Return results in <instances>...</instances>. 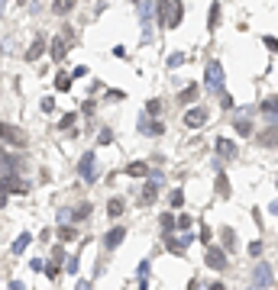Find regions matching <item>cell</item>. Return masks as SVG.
<instances>
[{
  "instance_id": "cell-1",
  "label": "cell",
  "mask_w": 278,
  "mask_h": 290,
  "mask_svg": "<svg viewBox=\"0 0 278 290\" xmlns=\"http://www.w3.org/2000/svg\"><path fill=\"white\" fill-rule=\"evenodd\" d=\"M204 87H207V94H214V97L227 94V91H223V65L217 58H210L207 68H204Z\"/></svg>"
},
{
  "instance_id": "cell-2",
  "label": "cell",
  "mask_w": 278,
  "mask_h": 290,
  "mask_svg": "<svg viewBox=\"0 0 278 290\" xmlns=\"http://www.w3.org/2000/svg\"><path fill=\"white\" fill-rule=\"evenodd\" d=\"M0 142L13 145V148H26V145H29V136L19 126H13V123H0Z\"/></svg>"
},
{
  "instance_id": "cell-3",
  "label": "cell",
  "mask_w": 278,
  "mask_h": 290,
  "mask_svg": "<svg viewBox=\"0 0 278 290\" xmlns=\"http://www.w3.org/2000/svg\"><path fill=\"white\" fill-rule=\"evenodd\" d=\"M249 290H272V268H269V261H259V265L253 268Z\"/></svg>"
},
{
  "instance_id": "cell-4",
  "label": "cell",
  "mask_w": 278,
  "mask_h": 290,
  "mask_svg": "<svg viewBox=\"0 0 278 290\" xmlns=\"http://www.w3.org/2000/svg\"><path fill=\"white\" fill-rule=\"evenodd\" d=\"M78 174H81V181H84V184H94V181H97V155H94V151H84V155H81Z\"/></svg>"
},
{
  "instance_id": "cell-5",
  "label": "cell",
  "mask_w": 278,
  "mask_h": 290,
  "mask_svg": "<svg viewBox=\"0 0 278 290\" xmlns=\"http://www.w3.org/2000/svg\"><path fill=\"white\" fill-rule=\"evenodd\" d=\"M162 184H165V177H162V171H152V174L146 177V184H142V203H155V197H159Z\"/></svg>"
},
{
  "instance_id": "cell-6",
  "label": "cell",
  "mask_w": 278,
  "mask_h": 290,
  "mask_svg": "<svg viewBox=\"0 0 278 290\" xmlns=\"http://www.w3.org/2000/svg\"><path fill=\"white\" fill-rule=\"evenodd\" d=\"M0 171H3V177H19V171H23V155L0 151Z\"/></svg>"
},
{
  "instance_id": "cell-7",
  "label": "cell",
  "mask_w": 278,
  "mask_h": 290,
  "mask_svg": "<svg viewBox=\"0 0 278 290\" xmlns=\"http://www.w3.org/2000/svg\"><path fill=\"white\" fill-rule=\"evenodd\" d=\"M204 265L210 268V271H227V265H230V261H227V252H223L220 245H210L207 255H204Z\"/></svg>"
},
{
  "instance_id": "cell-8",
  "label": "cell",
  "mask_w": 278,
  "mask_h": 290,
  "mask_svg": "<svg viewBox=\"0 0 278 290\" xmlns=\"http://www.w3.org/2000/svg\"><path fill=\"white\" fill-rule=\"evenodd\" d=\"M162 242H165V248L172 255H188V245L194 242L191 232H185V236H162Z\"/></svg>"
},
{
  "instance_id": "cell-9",
  "label": "cell",
  "mask_w": 278,
  "mask_h": 290,
  "mask_svg": "<svg viewBox=\"0 0 278 290\" xmlns=\"http://www.w3.org/2000/svg\"><path fill=\"white\" fill-rule=\"evenodd\" d=\"M204 123H207V110H204V107L185 110V126H188V129H201Z\"/></svg>"
},
{
  "instance_id": "cell-10",
  "label": "cell",
  "mask_w": 278,
  "mask_h": 290,
  "mask_svg": "<svg viewBox=\"0 0 278 290\" xmlns=\"http://www.w3.org/2000/svg\"><path fill=\"white\" fill-rule=\"evenodd\" d=\"M139 133H142V136H162V133H165V126H162V120L139 116Z\"/></svg>"
},
{
  "instance_id": "cell-11",
  "label": "cell",
  "mask_w": 278,
  "mask_h": 290,
  "mask_svg": "<svg viewBox=\"0 0 278 290\" xmlns=\"http://www.w3.org/2000/svg\"><path fill=\"white\" fill-rule=\"evenodd\" d=\"M123 239H126V229H123V226H113V229H107V236H104V248H107V252H113Z\"/></svg>"
},
{
  "instance_id": "cell-12",
  "label": "cell",
  "mask_w": 278,
  "mask_h": 290,
  "mask_svg": "<svg viewBox=\"0 0 278 290\" xmlns=\"http://www.w3.org/2000/svg\"><path fill=\"white\" fill-rule=\"evenodd\" d=\"M214 148H217V155H220L223 161H230V158H236V142H233V139H223V136H220V139L214 142Z\"/></svg>"
},
{
  "instance_id": "cell-13",
  "label": "cell",
  "mask_w": 278,
  "mask_h": 290,
  "mask_svg": "<svg viewBox=\"0 0 278 290\" xmlns=\"http://www.w3.org/2000/svg\"><path fill=\"white\" fill-rule=\"evenodd\" d=\"M256 142H259L262 148H275V145H278V126H269V129H262V133L256 136Z\"/></svg>"
},
{
  "instance_id": "cell-14",
  "label": "cell",
  "mask_w": 278,
  "mask_h": 290,
  "mask_svg": "<svg viewBox=\"0 0 278 290\" xmlns=\"http://www.w3.org/2000/svg\"><path fill=\"white\" fill-rule=\"evenodd\" d=\"M0 184L6 187V193H29V184H26L23 177H3Z\"/></svg>"
},
{
  "instance_id": "cell-15",
  "label": "cell",
  "mask_w": 278,
  "mask_h": 290,
  "mask_svg": "<svg viewBox=\"0 0 278 290\" xmlns=\"http://www.w3.org/2000/svg\"><path fill=\"white\" fill-rule=\"evenodd\" d=\"M65 48H68V39H62V36H55L49 42V55H52V61H62L65 58Z\"/></svg>"
},
{
  "instance_id": "cell-16",
  "label": "cell",
  "mask_w": 278,
  "mask_h": 290,
  "mask_svg": "<svg viewBox=\"0 0 278 290\" xmlns=\"http://www.w3.org/2000/svg\"><path fill=\"white\" fill-rule=\"evenodd\" d=\"M181 16H185V3H178V0H175V3H172V13H168V23H165V29H178Z\"/></svg>"
},
{
  "instance_id": "cell-17",
  "label": "cell",
  "mask_w": 278,
  "mask_h": 290,
  "mask_svg": "<svg viewBox=\"0 0 278 290\" xmlns=\"http://www.w3.org/2000/svg\"><path fill=\"white\" fill-rule=\"evenodd\" d=\"M172 3H175V0L155 3V23H159V29H165V23H168V13H172Z\"/></svg>"
},
{
  "instance_id": "cell-18",
  "label": "cell",
  "mask_w": 278,
  "mask_h": 290,
  "mask_svg": "<svg viewBox=\"0 0 278 290\" xmlns=\"http://www.w3.org/2000/svg\"><path fill=\"white\" fill-rule=\"evenodd\" d=\"M253 110H243V116L236 120V136H253V120H249Z\"/></svg>"
},
{
  "instance_id": "cell-19",
  "label": "cell",
  "mask_w": 278,
  "mask_h": 290,
  "mask_svg": "<svg viewBox=\"0 0 278 290\" xmlns=\"http://www.w3.org/2000/svg\"><path fill=\"white\" fill-rule=\"evenodd\" d=\"M42 52H45V39L39 36V39H32V45H29V48H26V61H36Z\"/></svg>"
},
{
  "instance_id": "cell-20",
  "label": "cell",
  "mask_w": 278,
  "mask_h": 290,
  "mask_svg": "<svg viewBox=\"0 0 278 290\" xmlns=\"http://www.w3.org/2000/svg\"><path fill=\"white\" fill-rule=\"evenodd\" d=\"M126 174H130V177H149L152 171H149L146 161H133V164H126Z\"/></svg>"
},
{
  "instance_id": "cell-21",
  "label": "cell",
  "mask_w": 278,
  "mask_h": 290,
  "mask_svg": "<svg viewBox=\"0 0 278 290\" xmlns=\"http://www.w3.org/2000/svg\"><path fill=\"white\" fill-rule=\"evenodd\" d=\"M220 242H223V252H233V248H236V232L230 229V226H223V229H220Z\"/></svg>"
},
{
  "instance_id": "cell-22",
  "label": "cell",
  "mask_w": 278,
  "mask_h": 290,
  "mask_svg": "<svg viewBox=\"0 0 278 290\" xmlns=\"http://www.w3.org/2000/svg\"><path fill=\"white\" fill-rule=\"evenodd\" d=\"M259 110L266 116H272V120H278V97H266V100L259 103Z\"/></svg>"
},
{
  "instance_id": "cell-23",
  "label": "cell",
  "mask_w": 278,
  "mask_h": 290,
  "mask_svg": "<svg viewBox=\"0 0 278 290\" xmlns=\"http://www.w3.org/2000/svg\"><path fill=\"white\" fill-rule=\"evenodd\" d=\"M123 210H126V200H123V197H113L110 203H107V213H110L113 219H117V216H123Z\"/></svg>"
},
{
  "instance_id": "cell-24",
  "label": "cell",
  "mask_w": 278,
  "mask_h": 290,
  "mask_svg": "<svg viewBox=\"0 0 278 290\" xmlns=\"http://www.w3.org/2000/svg\"><path fill=\"white\" fill-rule=\"evenodd\" d=\"M159 223H162V229H165V236H172V232L178 229V219H175L172 213H162V216H159Z\"/></svg>"
},
{
  "instance_id": "cell-25",
  "label": "cell",
  "mask_w": 278,
  "mask_h": 290,
  "mask_svg": "<svg viewBox=\"0 0 278 290\" xmlns=\"http://www.w3.org/2000/svg\"><path fill=\"white\" fill-rule=\"evenodd\" d=\"M220 10H223L220 3H210V13H207V29H210V32H214L217 23H220Z\"/></svg>"
},
{
  "instance_id": "cell-26",
  "label": "cell",
  "mask_w": 278,
  "mask_h": 290,
  "mask_svg": "<svg viewBox=\"0 0 278 290\" xmlns=\"http://www.w3.org/2000/svg\"><path fill=\"white\" fill-rule=\"evenodd\" d=\"M74 10V0H58V3H52V13H58V16H68Z\"/></svg>"
},
{
  "instance_id": "cell-27",
  "label": "cell",
  "mask_w": 278,
  "mask_h": 290,
  "mask_svg": "<svg viewBox=\"0 0 278 290\" xmlns=\"http://www.w3.org/2000/svg\"><path fill=\"white\" fill-rule=\"evenodd\" d=\"M159 113H162V100H159V97H149V100H146V116L155 120Z\"/></svg>"
},
{
  "instance_id": "cell-28",
  "label": "cell",
  "mask_w": 278,
  "mask_h": 290,
  "mask_svg": "<svg viewBox=\"0 0 278 290\" xmlns=\"http://www.w3.org/2000/svg\"><path fill=\"white\" fill-rule=\"evenodd\" d=\"M29 239H32L29 232H23V236H19V239L10 245V252H13V255H23V252H26V245H29Z\"/></svg>"
},
{
  "instance_id": "cell-29",
  "label": "cell",
  "mask_w": 278,
  "mask_h": 290,
  "mask_svg": "<svg viewBox=\"0 0 278 290\" xmlns=\"http://www.w3.org/2000/svg\"><path fill=\"white\" fill-rule=\"evenodd\" d=\"M58 239H62V242H74V239H78V229H74L71 223L68 226H58Z\"/></svg>"
},
{
  "instance_id": "cell-30",
  "label": "cell",
  "mask_w": 278,
  "mask_h": 290,
  "mask_svg": "<svg viewBox=\"0 0 278 290\" xmlns=\"http://www.w3.org/2000/svg\"><path fill=\"white\" fill-rule=\"evenodd\" d=\"M91 210H94V206H91V203H81V206H78V210H74V213H71V223H81V219H87V216H91Z\"/></svg>"
},
{
  "instance_id": "cell-31",
  "label": "cell",
  "mask_w": 278,
  "mask_h": 290,
  "mask_svg": "<svg viewBox=\"0 0 278 290\" xmlns=\"http://www.w3.org/2000/svg\"><path fill=\"white\" fill-rule=\"evenodd\" d=\"M217 193H220V197H230V177L223 174V171L217 174Z\"/></svg>"
},
{
  "instance_id": "cell-32",
  "label": "cell",
  "mask_w": 278,
  "mask_h": 290,
  "mask_svg": "<svg viewBox=\"0 0 278 290\" xmlns=\"http://www.w3.org/2000/svg\"><path fill=\"white\" fill-rule=\"evenodd\" d=\"M194 97H198V84H188L185 91L178 94V100H181V103H194Z\"/></svg>"
},
{
  "instance_id": "cell-33",
  "label": "cell",
  "mask_w": 278,
  "mask_h": 290,
  "mask_svg": "<svg viewBox=\"0 0 278 290\" xmlns=\"http://www.w3.org/2000/svg\"><path fill=\"white\" fill-rule=\"evenodd\" d=\"M139 290H149V261L139 265Z\"/></svg>"
},
{
  "instance_id": "cell-34",
  "label": "cell",
  "mask_w": 278,
  "mask_h": 290,
  "mask_svg": "<svg viewBox=\"0 0 278 290\" xmlns=\"http://www.w3.org/2000/svg\"><path fill=\"white\" fill-rule=\"evenodd\" d=\"M74 123H78V113H65L62 120H58V129H62V133H65V129H71Z\"/></svg>"
},
{
  "instance_id": "cell-35",
  "label": "cell",
  "mask_w": 278,
  "mask_h": 290,
  "mask_svg": "<svg viewBox=\"0 0 278 290\" xmlns=\"http://www.w3.org/2000/svg\"><path fill=\"white\" fill-rule=\"evenodd\" d=\"M58 274H62V265L49 261V265H45V278H49V281H58Z\"/></svg>"
},
{
  "instance_id": "cell-36",
  "label": "cell",
  "mask_w": 278,
  "mask_h": 290,
  "mask_svg": "<svg viewBox=\"0 0 278 290\" xmlns=\"http://www.w3.org/2000/svg\"><path fill=\"white\" fill-rule=\"evenodd\" d=\"M168 203H172L175 210H178V206L185 203V190H172V193H168Z\"/></svg>"
},
{
  "instance_id": "cell-37",
  "label": "cell",
  "mask_w": 278,
  "mask_h": 290,
  "mask_svg": "<svg viewBox=\"0 0 278 290\" xmlns=\"http://www.w3.org/2000/svg\"><path fill=\"white\" fill-rule=\"evenodd\" d=\"M55 87H58V91H71V74H58Z\"/></svg>"
},
{
  "instance_id": "cell-38",
  "label": "cell",
  "mask_w": 278,
  "mask_h": 290,
  "mask_svg": "<svg viewBox=\"0 0 278 290\" xmlns=\"http://www.w3.org/2000/svg\"><path fill=\"white\" fill-rule=\"evenodd\" d=\"M113 142V129H100V136H97V145H110Z\"/></svg>"
},
{
  "instance_id": "cell-39",
  "label": "cell",
  "mask_w": 278,
  "mask_h": 290,
  "mask_svg": "<svg viewBox=\"0 0 278 290\" xmlns=\"http://www.w3.org/2000/svg\"><path fill=\"white\" fill-rule=\"evenodd\" d=\"M181 61H185V52H172V55H168V68H178Z\"/></svg>"
},
{
  "instance_id": "cell-40",
  "label": "cell",
  "mask_w": 278,
  "mask_h": 290,
  "mask_svg": "<svg viewBox=\"0 0 278 290\" xmlns=\"http://www.w3.org/2000/svg\"><path fill=\"white\" fill-rule=\"evenodd\" d=\"M191 223H194V219L188 216V213H181V216H178V229H181V232H188V229H191Z\"/></svg>"
},
{
  "instance_id": "cell-41",
  "label": "cell",
  "mask_w": 278,
  "mask_h": 290,
  "mask_svg": "<svg viewBox=\"0 0 278 290\" xmlns=\"http://www.w3.org/2000/svg\"><path fill=\"white\" fill-rule=\"evenodd\" d=\"M39 107H42V113H55V100H52V97H42Z\"/></svg>"
},
{
  "instance_id": "cell-42",
  "label": "cell",
  "mask_w": 278,
  "mask_h": 290,
  "mask_svg": "<svg viewBox=\"0 0 278 290\" xmlns=\"http://www.w3.org/2000/svg\"><path fill=\"white\" fill-rule=\"evenodd\" d=\"M201 242H204V245L210 248V239H214V232H210V226H201V236H198Z\"/></svg>"
},
{
  "instance_id": "cell-43",
  "label": "cell",
  "mask_w": 278,
  "mask_h": 290,
  "mask_svg": "<svg viewBox=\"0 0 278 290\" xmlns=\"http://www.w3.org/2000/svg\"><path fill=\"white\" fill-rule=\"evenodd\" d=\"M249 255H253V258H259V255H262V239L249 242Z\"/></svg>"
},
{
  "instance_id": "cell-44",
  "label": "cell",
  "mask_w": 278,
  "mask_h": 290,
  "mask_svg": "<svg viewBox=\"0 0 278 290\" xmlns=\"http://www.w3.org/2000/svg\"><path fill=\"white\" fill-rule=\"evenodd\" d=\"M52 261H55V265H62V261H65V248H62V245L52 248Z\"/></svg>"
},
{
  "instance_id": "cell-45",
  "label": "cell",
  "mask_w": 278,
  "mask_h": 290,
  "mask_svg": "<svg viewBox=\"0 0 278 290\" xmlns=\"http://www.w3.org/2000/svg\"><path fill=\"white\" fill-rule=\"evenodd\" d=\"M220 107H223V110H233V97L223 94V97H220Z\"/></svg>"
},
{
  "instance_id": "cell-46",
  "label": "cell",
  "mask_w": 278,
  "mask_h": 290,
  "mask_svg": "<svg viewBox=\"0 0 278 290\" xmlns=\"http://www.w3.org/2000/svg\"><path fill=\"white\" fill-rule=\"evenodd\" d=\"M78 261H81V258H65V268L74 274V271H78Z\"/></svg>"
},
{
  "instance_id": "cell-47",
  "label": "cell",
  "mask_w": 278,
  "mask_h": 290,
  "mask_svg": "<svg viewBox=\"0 0 278 290\" xmlns=\"http://www.w3.org/2000/svg\"><path fill=\"white\" fill-rule=\"evenodd\" d=\"M6 200H10V193H6V187H3V184H0V210H3V206H6Z\"/></svg>"
},
{
  "instance_id": "cell-48",
  "label": "cell",
  "mask_w": 278,
  "mask_h": 290,
  "mask_svg": "<svg viewBox=\"0 0 278 290\" xmlns=\"http://www.w3.org/2000/svg\"><path fill=\"white\" fill-rule=\"evenodd\" d=\"M6 290H26V284H23V281H10V284H6Z\"/></svg>"
},
{
  "instance_id": "cell-49",
  "label": "cell",
  "mask_w": 278,
  "mask_h": 290,
  "mask_svg": "<svg viewBox=\"0 0 278 290\" xmlns=\"http://www.w3.org/2000/svg\"><path fill=\"white\" fill-rule=\"evenodd\" d=\"M84 74H87V68H84V65H78V68L71 71V78H84Z\"/></svg>"
},
{
  "instance_id": "cell-50",
  "label": "cell",
  "mask_w": 278,
  "mask_h": 290,
  "mask_svg": "<svg viewBox=\"0 0 278 290\" xmlns=\"http://www.w3.org/2000/svg\"><path fill=\"white\" fill-rule=\"evenodd\" d=\"M29 268H32V271H45V261L36 258V261H29Z\"/></svg>"
},
{
  "instance_id": "cell-51",
  "label": "cell",
  "mask_w": 278,
  "mask_h": 290,
  "mask_svg": "<svg viewBox=\"0 0 278 290\" xmlns=\"http://www.w3.org/2000/svg\"><path fill=\"white\" fill-rule=\"evenodd\" d=\"M266 45L272 48V52H278V39H272V36H266Z\"/></svg>"
},
{
  "instance_id": "cell-52",
  "label": "cell",
  "mask_w": 278,
  "mask_h": 290,
  "mask_svg": "<svg viewBox=\"0 0 278 290\" xmlns=\"http://www.w3.org/2000/svg\"><path fill=\"white\" fill-rule=\"evenodd\" d=\"M74 290H91V281H78V284H74Z\"/></svg>"
},
{
  "instance_id": "cell-53",
  "label": "cell",
  "mask_w": 278,
  "mask_h": 290,
  "mask_svg": "<svg viewBox=\"0 0 278 290\" xmlns=\"http://www.w3.org/2000/svg\"><path fill=\"white\" fill-rule=\"evenodd\" d=\"M207 290H227V287H223V284H220V281H214V284H210Z\"/></svg>"
},
{
  "instance_id": "cell-54",
  "label": "cell",
  "mask_w": 278,
  "mask_h": 290,
  "mask_svg": "<svg viewBox=\"0 0 278 290\" xmlns=\"http://www.w3.org/2000/svg\"><path fill=\"white\" fill-rule=\"evenodd\" d=\"M269 210H272V213H275V216H278V200H275V203H272V206H269Z\"/></svg>"
},
{
  "instance_id": "cell-55",
  "label": "cell",
  "mask_w": 278,
  "mask_h": 290,
  "mask_svg": "<svg viewBox=\"0 0 278 290\" xmlns=\"http://www.w3.org/2000/svg\"><path fill=\"white\" fill-rule=\"evenodd\" d=\"M275 187H278V181H275Z\"/></svg>"
}]
</instances>
